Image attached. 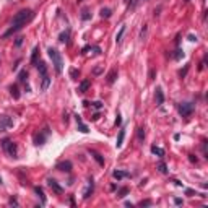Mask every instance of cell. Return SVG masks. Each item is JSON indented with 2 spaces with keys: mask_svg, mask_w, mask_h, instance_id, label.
<instances>
[{
  "mask_svg": "<svg viewBox=\"0 0 208 208\" xmlns=\"http://www.w3.org/2000/svg\"><path fill=\"white\" fill-rule=\"evenodd\" d=\"M33 16H34V13H33V10H29V8H26V10H20L15 16H13L12 25H10V28H8V31L3 34V37H8L10 34H13V33L20 31L23 26H26L28 23L33 20Z\"/></svg>",
  "mask_w": 208,
  "mask_h": 208,
  "instance_id": "1",
  "label": "cell"
},
{
  "mask_svg": "<svg viewBox=\"0 0 208 208\" xmlns=\"http://www.w3.org/2000/svg\"><path fill=\"white\" fill-rule=\"evenodd\" d=\"M47 52H49V57L52 59V64H54V67H55V72L62 73V70H64V59H62V55H60V52L57 49H54V47H50Z\"/></svg>",
  "mask_w": 208,
  "mask_h": 208,
  "instance_id": "2",
  "label": "cell"
},
{
  "mask_svg": "<svg viewBox=\"0 0 208 208\" xmlns=\"http://www.w3.org/2000/svg\"><path fill=\"white\" fill-rule=\"evenodd\" d=\"M2 148L5 150V153L8 154V156H12V158H16V145L13 143L12 140H3L2 141Z\"/></svg>",
  "mask_w": 208,
  "mask_h": 208,
  "instance_id": "3",
  "label": "cell"
},
{
  "mask_svg": "<svg viewBox=\"0 0 208 208\" xmlns=\"http://www.w3.org/2000/svg\"><path fill=\"white\" fill-rule=\"evenodd\" d=\"M193 111H195V104L193 102H182L179 106V112H181L182 117H190Z\"/></svg>",
  "mask_w": 208,
  "mask_h": 208,
  "instance_id": "4",
  "label": "cell"
},
{
  "mask_svg": "<svg viewBox=\"0 0 208 208\" xmlns=\"http://www.w3.org/2000/svg\"><path fill=\"white\" fill-rule=\"evenodd\" d=\"M12 125H13V120H12L8 116L0 117V132H5V130H8Z\"/></svg>",
  "mask_w": 208,
  "mask_h": 208,
  "instance_id": "5",
  "label": "cell"
},
{
  "mask_svg": "<svg viewBox=\"0 0 208 208\" xmlns=\"http://www.w3.org/2000/svg\"><path fill=\"white\" fill-rule=\"evenodd\" d=\"M47 184H49V187H50L55 193H62V192H64V189L60 187L59 184H57V181H54V179H49V181H47Z\"/></svg>",
  "mask_w": 208,
  "mask_h": 208,
  "instance_id": "6",
  "label": "cell"
},
{
  "mask_svg": "<svg viewBox=\"0 0 208 208\" xmlns=\"http://www.w3.org/2000/svg\"><path fill=\"white\" fill-rule=\"evenodd\" d=\"M75 119H77V125H78V130H80V132H83V133H88V132H89V130H88V125H85V124H83L81 117H80V116L77 114V116H75Z\"/></svg>",
  "mask_w": 208,
  "mask_h": 208,
  "instance_id": "7",
  "label": "cell"
},
{
  "mask_svg": "<svg viewBox=\"0 0 208 208\" xmlns=\"http://www.w3.org/2000/svg\"><path fill=\"white\" fill-rule=\"evenodd\" d=\"M154 98H156V104H158V106H161V104L164 102V94H163V89L161 88H156Z\"/></svg>",
  "mask_w": 208,
  "mask_h": 208,
  "instance_id": "8",
  "label": "cell"
},
{
  "mask_svg": "<svg viewBox=\"0 0 208 208\" xmlns=\"http://www.w3.org/2000/svg\"><path fill=\"white\" fill-rule=\"evenodd\" d=\"M112 177L117 179V181H122L124 177H130V174L125 172V171H114V172H112Z\"/></svg>",
  "mask_w": 208,
  "mask_h": 208,
  "instance_id": "9",
  "label": "cell"
},
{
  "mask_svg": "<svg viewBox=\"0 0 208 208\" xmlns=\"http://www.w3.org/2000/svg\"><path fill=\"white\" fill-rule=\"evenodd\" d=\"M124 137H125V129H120L119 130V137H117V141H116V146L120 148L122 143H124Z\"/></svg>",
  "mask_w": 208,
  "mask_h": 208,
  "instance_id": "10",
  "label": "cell"
},
{
  "mask_svg": "<svg viewBox=\"0 0 208 208\" xmlns=\"http://www.w3.org/2000/svg\"><path fill=\"white\" fill-rule=\"evenodd\" d=\"M57 169H60V171H67V172H70V169H72V163H70V161L59 163V164H57Z\"/></svg>",
  "mask_w": 208,
  "mask_h": 208,
  "instance_id": "11",
  "label": "cell"
},
{
  "mask_svg": "<svg viewBox=\"0 0 208 208\" xmlns=\"http://www.w3.org/2000/svg\"><path fill=\"white\" fill-rule=\"evenodd\" d=\"M49 85H50V78H49V75H46V77H42L41 91H47V88H49Z\"/></svg>",
  "mask_w": 208,
  "mask_h": 208,
  "instance_id": "12",
  "label": "cell"
},
{
  "mask_svg": "<svg viewBox=\"0 0 208 208\" xmlns=\"http://www.w3.org/2000/svg\"><path fill=\"white\" fill-rule=\"evenodd\" d=\"M89 86H91V81H89V80H83V81L80 83V86H78V91L80 93H85Z\"/></svg>",
  "mask_w": 208,
  "mask_h": 208,
  "instance_id": "13",
  "label": "cell"
},
{
  "mask_svg": "<svg viewBox=\"0 0 208 208\" xmlns=\"http://www.w3.org/2000/svg\"><path fill=\"white\" fill-rule=\"evenodd\" d=\"M93 189H94V184H93V179H89V185H88V189L85 190V193H83V197L85 198H89V195L93 193Z\"/></svg>",
  "mask_w": 208,
  "mask_h": 208,
  "instance_id": "14",
  "label": "cell"
},
{
  "mask_svg": "<svg viewBox=\"0 0 208 208\" xmlns=\"http://www.w3.org/2000/svg\"><path fill=\"white\" fill-rule=\"evenodd\" d=\"M37 70H39L41 77H46V75H47V67H46L44 62H39V64H37Z\"/></svg>",
  "mask_w": 208,
  "mask_h": 208,
  "instance_id": "15",
  "label": "cell"
},
{
  "mask_svg": "<svg viewBox=\"0 0 208 208\" xmlns=\"http://www.w3.org/2000/svg\"><path fill=\"white\" fill-rule=\"evenodd\" d=\"M89 153L93 154V158L96 159V161H98L99 164H101V166H104V158H102V156L99 154V153H98V151H89Z\"/></svg>",
  "mask_w": 208,
  "mask_h": 208,
  "instance_id": "16",
  "label": "cell"
},
{
  "mask_svg": "<svg viewBox=\"0 0 208 208\" xmlns=\"http://www.w3.org/2000/svg\"><path fill=\"white\" fill-rule=\"evenodd\" d=\"M34 192L37 193V195H39L42 205H46V195H44V192H42V189H41V187H36V189H34Z\"/></svg>",
  "mask_w": 208,
  "mask_h": 208,
  "instance_id": "17",
  "label": "cell"
},
{
  "mask_svg": "<svg viewBox=\"0 0 208 208\" xmlns=\"http://www.w3.org/2000/svg\"><path fill=\"white\" fill-rule=\"evenodd\" d=\"M116 77H117V70H111V73L107 75V83L112 85V83L116 81Z\"/></svg>",
  "mask_w": 208,
  "mask_h": 208,
  "instance_id": "18",
  "label": "cell"
},
{
  "mask_svg": "<svg viewBox=\"0 0 208 208\" xmlns=\"http://www.w3.org/2000/svg\"><path fill=\"white\" fill-rule=\"evenodd\" d=\"M151 151H153V154H158L159 158H163V156H164V150L159 148V146H151Z\"/></svg>",
  "mask_w": 208,
  "mask_h": 208,
  "instance_id": "19",
  "label": "cell"
},
{
  "mask_svg": "<svg viewBox=\"0 0 208 208\" xmlns=\"http://www.w3.org/2000/svg\"><path fill=\"white\" fill-rule=\"evenodd\" d=\"M124 33H125V26H120V31L117 33V36H116V42L119 44V42L122 41V36H124Z\"/></svg>",
  "mask_w": 208,
  "mask_h": 208,
  "instance_id": "20",
  "label": "cell"
},
{
  "mask_svg": "<svg viewBox=\"0 0 208 208\" xmlns=\"http://www.w3.org/2000/svg\"><path fill=\"white\" fill-rule=\"evenodd\" d=\"M68 37H70V31H65V33H62V34H60L59 41H60V42H68Z\"/></svg>",
  "mask_w": 208,
  "mask_h": 208,
  "instance_id": "21",
  "label": "cell"
},
{
  "mask_svg": "<svg viewBox=\"0 0 208 208\" xmlns=\"http://www.w3.org/2000/svg\"><path fill=\"white\" fill-rule=\"evenodd\" d=\"M26 78H28V72H26V70H21L20 75H18V80H20L21 83H25V81H26Z\"/></svg>",
  "mask_w": 208,
  "mask_h": 208,
  "instance_id": "22",
  "label": "cell"
},
{
  "mask_svg": "<svg viewBox=\"0 0 208 208\" xmlns=\"http://www.w3.org/2000/svg\"><path fill=\"white\" fill-rule=\"evenodd\" d=\"M10 91H12V96L15 98V99L20 98V93H18V86H16V85H13V86L10 88Z\"/></svg>",
  "mask_w": 208,
  "mask_h": 208,
  "instance_id": "23",
  "label": "cell"
},
{
  "mask_svg": "<svg viewBox=\"0 0 208 208\" xmlns=\"http://www.w3.org/2000/svg\"><path fill=\"white\" fill-rule=\"evenodd\" d=\"M37 54H39V47H34V49H33V55H31V64H36Z\"/></svg>",
  "mask_w": 208,
  "mask_h": 208,
  "instance_id": "24",
  "label": "cell"
},
{
  "mask_svg": "<svg viewBox=\"0 0 208 208\" xmlns=\"http://www.w3.org/2000/svg\"><path fill=\"white\" fill-rule=\"evenodd\" d=\"M158 169H159V172L168 174V168H166V164H164L163 161H161V163H158Z\"/></svg>",
  "mask_w": 208,
  "mask_h": 208,
  "instance_id": "25",
  "label": "cell"
},
{
  "mask_svg": "<svg viewBox=\"0 0 208 208\" xmlns=\"http://www.w3.org/2000/svg\"><path fill=\"white\" fill-rule=\"evenodd\" d=\"M101 16L102 18H109L111 16V10H109V8H102V10H101Z\"/></svg>",
  "mask_w": 208,
  "mask_h": 208,
  "instance_id": "26",
  "label": "cell"
},
{
  "mask_svg": "<svg viewBox=\"0 0 208 208\" xmlns=\"http://www.w3.org/2000/svg\"><path fill=\"white\" fill-rule=\"evenodd\" d=\"M145 37H146V26H143V28H141V33H140V39L143 41Z\"/></svg>",
  "mask_w": 208,
  "mask_h": 208,
  "instance_id": "27",
  "label": "cell"
},
{
  "mask_svg": "<svg viewBox=\"0 0 208 208\" xmlns=\"http://www.w3.org/2000/svg\"><path fill=\"white\" fill-rule=\"evenodd\" d=\"M70 77H72V78H77V77H78V70H77V68H72V70H70Z\"/></svg>",
  "mask_w": 208,
  "mask_h": 208,
  "instance_id": "28",
  "label": "cell"
},
{
  "mask_svg": "<svg viewBox=\"0 0 208 208\" xmlns=\"http://www.w3.org/2000/svg\"><path fill=\"white\" fill-rule=\"evenodd\" d=\"M174 57H176V59H181V57H184V52H182L181 49H177V50H176V55H174Z\"/></svg>",
  "mask_w": 208,
  "mask_h": 208,
  "instance_id": "29",
  "label": "cell"
},
{
  "mask_svg": "<svg viewBox=\"0 0 208 208\" xmlns=\"http://www.w3.org/2000/svg\"><path fill=\"white\" fill-rule=\"evenodd\" d=\"M138 205H140V206H150V205H151V200H145V202H140Z\"/></svg>",
  "mask_w": 208,
  "mask_h": 208,
  "instance_id": "30",
  "label": "cell"
},
{
  "mask_svg": "<svg viewBox=\"0 0 208 208\" xmlns=\"http://www.w3.org/2000/svg\"><path fill=\"white\" fill-rule=\"evenodd\" d=\"M138 138H140V140L145 138V132H143V129H138Z\"/></svg>",
  "mask_w": 208,
  "mask_h": 208,
  "instance_id": "31",
  "label": "cell"
},
{
  "mask_svg": "<svg viewBox=\"0 0 208 208\" xmlns=\"http://www.w3.org/2000/svg\"><path fill=\"white\" fill-rule=\"evenodd\" d=\"M81 18H83V20H88V18H89V13H88V10H83V15H81Z\"/></svg>",
  "mask_w": 208,
  "mask_h": 208,
  "instance_id": "32",
  "label": "cell"
},
{
  "mask_svg": "<svg viewBox=\"0 0 208 208\" xmlns=\"http://www.w3.org/2000/svg\"><path fill=\"white\" fill-rule=\"evenodd\" d=\"M93 106L96 107V109H101V107H102V102H99V101H96V102H93Z\"/></svg>",
  "mask_w": 208,
  "mask_h": 208,
  "instance_id": "33",
  "label": "cell"
},
{
  "mask_svg": "<svg viewBox=\"0 0 208 208\" xmlns=\"http://www.w3.org/2000/svg\"><path fill=\"white\" fill-rule=\"evenodd\" d=\"M119 193H120V195H119V197H124V195H125V193H127V189H122V190H120Z\"/></svg>",
  "mask_w": 208,
  "mask_h": 208,
  "instance_id": "34",
  "label": "cell"
},
{
  "mask_svg": "<svg viewBox=\"0 0 208 208\" xmlns=\"http://www.w3.org/2000/svg\"><path fill=\"white\" fill-rule=\"evenodd\" d=\"M174 203H176V205H182V200H181V198H176V200H174Z\"/></svg>",
  "mask_w": 208,
  "mask_h": 208,
  "instance_id": "35",
  "label": "cell"
},
{
  "mask_svg": "<svg viewBox=\"0 0 208 208\" xmlns=\"http://www.w3.org/2000/svg\"><path fill=\"white\" fill-rule=\"evenodd\" d=\"M21 42H23V37H18V39H16V46H20Z\"/></svg>",
  "mask_w": 208,
  "mask_h": 208,
  "instance_id": "36",
  "label": "cell"
},
{
  "mask_svg": "<svg viewBox=\"0 0 208 208\" xmlns=\"http://www.w3.org/2000/svg\"><path fill=\"white\" fill-rule=\"evenodd\" d=\"M190 161H192V163H197V158H195L193 154H190Z\"/></svg>",
  "mask_w": 208,
  "mask_h": 208,
  "instance_id": "37",
  "label": "cell"
},
{
  "mask_svg": "<svg viewBox=\"0 0 208 208\" xmlns=\"http://www.w3.org/2000/svg\"><path fill=\"white\" fill-rule=\"evenodd\" d=\"M116 124H117V125H119V124H120V116H119V114H117V119H116Z\"/></svg>",
  "mask_w": 208,
  "mask_h": 208,
  "instance_id": "38",
  "label": "cell"
},
{
  "mask_svg": "<svg viewBox=\"0 0 208 208\" xmlns=\"http://www.w3.org/2000/svg\"><path fill=\"white\" fill-rule=\"evenodd\" d=\"M0 184H2V179H0Z\"/></svg>",
  "mask_w": 208,
  "mask_h": 208,
  "instance_id": "39",
  "label": "cell"
},
{
  "mask_svg": "<svg viewBox=\"0 0 208 208\" xmlns=\"http://www.w3.org/2000/svg\"><path fill=\"white\" fill-rule=\"evenodd\" d=\"M143 2H146V0H143Z\"/></svg>",
  "mask_w": 208,
  "mask_h": 208,
  "instance_id": "40",
  "label": "cell"
}]
</instances>
